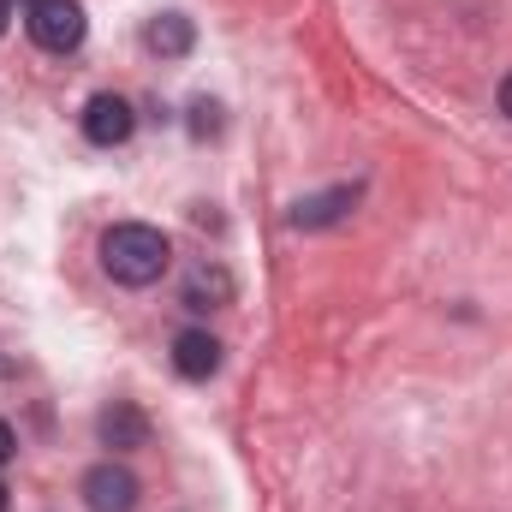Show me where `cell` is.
Listing matches in <instances>:
<instances>
[{"mask_svg":"<svg viewBox=\"0 0 512 512\" xmlns=\"http://www.w3.org/2000/svg\"><path fill=\"white\" fill-rule=\"evenodd\" d=\"M167 262H173V245H167V233L149 227V221H120V227H108V239H102V268H108V280H120V286H155V280L167 274Z\"/></svg>","mask_w":512,"mask_h":512,"instance_id":"1","label":"cell"},{"mask_svg":"<svg viewBox=\"0 0 512 512\" xmlns=\"http://www.w3.org/2000/svg\"><path fill=\"white\" fill-rule=\"evenodd\" d=\"M24 30H30L36 48H48V54H72V48L84 42L90 18H84L78 0H36V6H24Z\"/></svg>","mask_w":512,"mask_h":512,"instance_id":"2","label":"cell"},{"mask_svg":"<svg viewBox=\"0 0 512 512\" xmlns=\"http://www.w3.org/2000/svg\"><path fill=\"white\" fill-rule=\"evenodd\" d=\"M131 131H137V114H131L126 96L102 90V96H90V102H84V137H90L96 149H120Z\"/></svg>","mask_w":512,"mask_h":512,"instance_id":"3","label":"cell"},{"mask_svg":"<svg viewBox=\"0 0 512 512\" xmlns=\"http://www.w3.org/2000/svg\"><path fill=\"white\" fill-rule=\"evenodd\" d=\"M84 507L90 512H137V477H131L126 465H114V459L90 465L84 471Z\"/></svg>","mask_w":512,"mask_h":512,"instance_id":"4","label":"cell"},{"mask_svg":"<svg viewBox=\"0 0 512 512\" xmlns=\"http://www.w3.org/2000/svg\"><path fill=\"white\" fill-rule=\"evenodd\" d=\"M173 370H179L185 382H209V376L221 370V340H215L209 328H185V334H173Z\"/></svg>","mask_w":512,"mask_h":512,"instance_id":"5","label":"cell"},{"mask_svg":"<svg viewBox=\"0 0 512 512\" xmlns=\"http://www.w3.org/2000/svg\"><path fill=\"white\" fill-rule=\"evenodd\" d=\"M96 429H102V447H114V453H137V447H149V417H143L131 399H114V405L96 417Z\"/></svg>","mask_w":512,"mask_h":512,"instance_id":"6","label":"cell"},{"mask_svg":"<svg viewBox=\"0 0 512 512\" xmlns=\"http://www.w3.org/2000/svg\"><path fill=\"white\" fill-rule=\"evenodd\" d=\"M143 42H149V54H161V60H185L191 42H197V30H191L185 12H161V18H149Z\"/></svg>","mask_w":512,"mask_h":512,"instance_id":"7","label":"cell"},{"mask_svg":"<svg viewBox=\"0 0 512 512\" xmlns=\"http://www.w3.org/2000/svg\"><path fill=\"white\" fill-rule=\"evenodd\" d=\"M352 203H358V191H352V185H340V191H322V197H304V203L292 209V227H328V221H340Z\"/></svg>","mask_w":512,"mask_h":512,"instance_id":"8","label":"cell"},{"mask_svg":"<svg viewBox=\"0 0 512 512\" xmlns=\"http://www.w3.org/2000/svg\"><path fill=\"white\" fill-rule=\"evenodd\" d=\"M233 298V274L227 268H197L185 280V310H221Z\"/></svg>","mask_w":512,"mask_h":512,"instance_id":"9","label":"cell"},{"mask_svg":"<svg viewBox=\"0 0 512 512\" xmlns=\"http://www.w3.org/2000/svg\"><path fill=\"white\" fill-rule=\"evenodd\" d=\"M12 453H18V435H12V423H6V417H0V465H6V459H12Z\"/></svg>","mask_w":512,"mask_h":512,"instance_id":"10","label":"cell"},{"mask_svg":"<svg viewBox=\"0 0 512 512\" xmlns=\"http://www.w3.org/2000/svg\"><path fill=\"white\" fill-rule=\"evenodd\" d=\"M501 114H507V120H512V72H507V78H501Z\"/></svg>","mask_w":512,"mask_h":512,"instance_id":"11","label":"cell"},{"mask_svg":"<svg viewBox=\"0 0 512 512\" xmlns=\"http://www.w3.org/2000/svg\"><path fill=\"white\" fill-rule=\"evenodd\" d=\"M6 18H12V0H0V36H6Z\"/></svg>","mask_w":512,"mask_h":512,"instance_id":"12","label":"cell"},{"mask_svg":"<svg viewBox=\"0 0 512 512\" xmlns=\"http://www.w3.org/2000/svg\"><path fill=\"white\" fill-rule=\"evenodd\" d=\"M0 512H6V483H0Z\"/></svg>","mask_w":512,"mask_h":512,"instance_id":"13","label":"cell"},{"mask_svg":"<svg viewBox=\"0 0 512 512\" xmlns=\"http://www.w3.org/2000/svg\"><path fill=\"white\" fill-rule=\"evenodd\" d=\"M24 6H36V0H24Z\"/></svg>","mask_w":512,"mask_h":512,"instance_id":"14","label":"cell"}]
</instances>
